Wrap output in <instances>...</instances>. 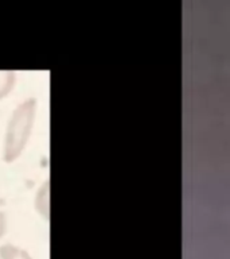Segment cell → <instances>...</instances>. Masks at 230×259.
Returning <instances> with one entry per match:
<instances>
[{"mask_svg": "<svg viewBox=\"0 0 230 259\" xmlns=\"http://www.w3.org/2000/svg\"><path fill=\"white\" fill-rule=\"evenodd\" d=\"M36 112V100L30 99L24 101L14 111L11 120L8 123L6 145H4L3 158L6 162L15 161L27 145L31 134L34 117Z\"/></svg>", "mask_w": 230, "mask_h": 259, "instance_id": "cell-1", "label": "cell"}, {"mask_svg": "<svg viewBox=\"0 0 230 259\" xmlns=\"http://www.w3.org/2000/svg\"><path fill=\"white\" fill-rule=\"evenodd\" d=\"M50 181L43 182V185L40 186L35 197V209L39 212L43 219L48 220L50 218Z\"/></svg>", "mask_w": 230, "mask_h": 259, "instance_id": "cell-2", "label": "cell"}, {"mask_svg": "<svg viewBox=\"0 0 230 259\" xmlns=\"http://www.w3.org/2000/svg\"><path fill=\"white\" fill-rule=\"evenodd\" d=\"M0 259H31L27 251L12 244H4L0 247Z\"/></svg>", "mask_w": 230, "mask_h": 259, "instance_id": "cell-3", "label": "cell"}, {"mask_svg": "<svg viewBox=\"0 0 230 259\" xmlns=\"http://www.w3.org/2000/svg\"><path fill=\"white\" fill-rule=\"evenodd\" d=\"M15 72L12 70H0V99H3L11 91L16 80Z\"/></svg>", "mask_w": 230, "mask_h": 259, "instance_id": "cell-4", "label": "cell"}, {"mask_svg": "<svg viewBox=\"0 0 230 259\" xmlns=\"http://www.w3.org/2000/svg\"><path fill=\"white\" fill-rule=\"evenodd\" d=\"M6 227H7V222H6V216L4 213L0 210V238L6 234Z\"/></svg>", "mask_w": 230, "mask_h": 259, "instance_id": "cell-5", "label": "cell"}]
</instances>
